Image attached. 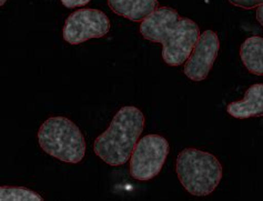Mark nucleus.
<instances>
[{
	"label": "nucleus",
	"instance_id": "9b49d317",
	"mask_svg": "<svg viewBox=\"0 0 263 201\" xmlns=\"http://www.w3.org/2000/svg\"><path fill=\"white\" fill-rule=\"evenodd\" d=\"M0 200L2 201H43L44 198L25 187H8L0 188Z\"/></svg>",
	"mask_w": 263,
	"mask_h": 201
},
{
	"label": "nucleus",
	"instance_id": "39448f33",
	"mask_svg": "<svg viewBox=\"0 0 263 201\" xmlns=\"http://www.w3.org/2000/svg\"><path fill=\"white\" fill-rule=\"evenodd\" d=\"M170 151L168 140L160 135H147L137 142L130 157L129 172L139 181L156 178L167 160Z\"/></svg>",
	"mask_w": 263,
	"mask_h": 201
},
{
	"label": "nucleus",
	"instance_id": "2eb2a0df",
	"mask_svg": "<svg viewBox=\"0 0 263 201\" xmlns=\"http://www.w3.org/2000/svg\"><path fill=\"white\" fill-rule=\"evenodd\" d=\"M6 2H7V0H0V5H2V6H4Z\"/></svg>",
	"mask_w": 263,
	"mask_h": 201
},
{
	"label": "nucleus",
	"instance_id": "423d86ee",
	"mask_svg": "<svg viewBox=\"0 0 263 201\" xmlns=\"http://www.w3.org/2000/svg\"><path fill=\"white\" fill-rule=\"evenodd\" d=\"M110 20L98 9H79L66 19L62 36L66 43L80 45L92 38H102L110 31Z\"/></svg>",
	"mask_w": 263,
	"mask_h": 201
},
{
	"label": "nucleus",
	"instance_id": "1a4fd4ad",
	"mask_svg": "<svg viewBox=\"0 0 263 201\" xmlns=\"http://www.w3.org/2000/svg\"><path fill=\"white\" fill-rule=\"evenodd\" d=\"M108 6L116 15L139 23L156 11L158 0H108Z\"/></svg>",
	"mask_w": 263,
	"mask_h": 201
},
{
	"label": "nucleus",
	"instance_id": "0eeeda50",
	"mask_svg": "<svg viewBox=\"0 0 263 201\" xmlns=\"http://www.w3.org/2000/svg\"><path fill=\"white\" fill-rule=\"evenodd\" d=\"M219 50L220 40L218 34L212 30L202 32L189 58L184 62V75L192 81L204 80L211 71Z\"/></svg>",
	"mask_w": 263,
	"mask_h": 201
},
{
	"label": "nucleus",
	"instance_id": "7ed1b4c3",
	"mask_svg": "<svg viewBox=\"0 0 263 201\" xmlns=\"http://www.w3.org/2000/svg\"><path fill=\"white\" fill-rule=\"evenodd\" d=\"M176 172L190 195L206 197L217 189L222 179V165L210 152L185 148L177 157Z\"/></svg>",
	"mask_w": 263,
	"mask_h": 201
},
{
	"label": "nucleus",
	"instance_id": "9d476101",
	"mask_svg": "<svg viewBox=\"0 0 263 201\" xmlns=\"http://www.w3.org/2000/svg\"><path fill=\"white\" fill-rule=\"evenodd\" d=\"M240 57L249 72L263 76V37L252 36L246 39L240 47Z\"/></svg>",
	"mask_w": 263,
	"mask_h": 201
},
{
	"label": "nucleus",
	"instance_id": "f03ea898",
	"mask_svg": "<svg viewBox=\"0 0 263 201\" xmlns=\"http://www.w3.org/2000/svg\"><path fill=\"white\" fill-rule=\"evenodd\" d=\"M144 121V115L139 108L122 107L112 118L108 129L95 140V154L114 167L124 165L139 141Z\"/></svg>",
	"mask_w": 263,
	"mask_h": 201
},
{
	"label": "nucleus",
	"instance_id": "20e7f679",
	"mask_svg": "<svg viewBox=\"0 0 263 201\" xmlns=\"http://www.w3.org/2000/svg\"><path fill=\"white\" fill-rule=\"evenodd\" d=\"M40 148L67 163H79L86 155V140L79 127L66 117H50L38 131Z\"/></svg>",
	"mask_w": 263,
	"mask_h": 201
},
{
	"label": "nucleus",
	"instance_id": "ddd939ff",
	"mask_svg": "<svg viewBox=\"0 0 263 201\" xmlns=\"http://www.w3.org/2000/svg\"><path fill=\"white\" fill-rule=\"evenodd\" d=\"M61 4L67 8H77V7H84L88 5L91 0H60Z\"/></svg>",
	"mask_w": 263,
	"mask_h": 201
},
{
	"label": "nucleus",
	"instance_id": "4468645a",
	"mask_svg": "<svg viewBox=\"0 0 263 201\" xmlns=\"http://www.w3.org/2000/svg\"><path fill=\"white\" fill-rule=\"evenodd\" d=\"M257 20L259 24L263 27V5L259 6L257 8Z\"/></svg>",
	"mask_w": 263,
	"mask_h": 201
},
{
	"label": "nucleus",
	"instance_id": "6e6552de",
	"mask_svg": "<svg viewBox=\"0 0 263 201\" xmlns=\"http://www.w3.org/2000/svg\"><path fill=\"white\" fill-rule=\"evenodd\" d=\"M227 112L237 119L263 117V84L249 87L243 98L227 106Z\"/></svg>",
	"mask_w": 263,
	"mask_h": 201
},
{
	"label": "nucleus",
	"instance_id": "f257e3e1",
	"mask_svg": "<svg viewBox=\"0 0 263 201\" xmlns=\"http://www.w3.org/2000/svg\"><path fill=\"white\" fill-rule=\"evenodd\" d=\"M139 31L144 39L162 45L163 61L172 67L184 64L200 37L197 23L170 7H159L141 22Z\"/></svg>",
	"mask_w": 263,
	"mask_h": 201
},
{
	"label": "nucleus",
	"instance_id": "f8f14e48",
	"mask_svg": "<svg viewBox=\"0 0 263 201\" xmlns=\"http://www.w3.org/2000/svg\"><path fill=\"white\" fill-rule=\"evenodd\" d=\"M229 3L242 9H254L263 5V0H229Z\"/></svg>",
	"mask_w": 263,
	"mask_h": 201
}]
</instances>
